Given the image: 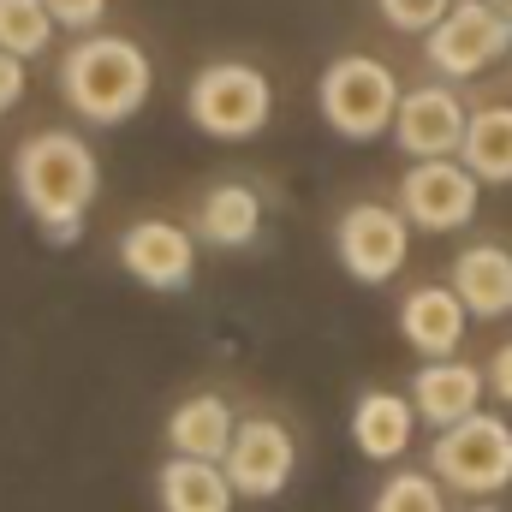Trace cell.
Here are the masks:
<instances>
[{
	"mask_svg": "<svg viewBox=\"0 0 512 512\" xmlns=\"http://www.w3.org/2000/svg\"><path fill=\"white\" fill-rule=\"evenodd\" d=\"M12 191L54 245H72L102 191V167L78 131H36L12 155Z\"/></svg>",
	"mask_w": 512,
	"mask_h": 512,
	"instance_id": "1",
	"label": "cell"
},
{
	"mask_svg": "<svg viewBox=\"0 0 512 512\" xmlns=\"http://www.w3.org/2000/svg\"><path fill=\"white\" fill-rule=\"evenodd\" d=\"M149 90H155V66L131 36H84L60 60V96L90 126H126L149 102Z\"/></svg>",
	"mask_w": 512,
	"mask_h": 512,
	"instance_id": "2",
	"label": "cell"
},
{
	"mask_svg": "<svg viewBox=\"0 0 512 512\" xmlns=\"http://www.w3.org/2000/svg\"><path fill=\"white\" fill-rule=\"evenodd\" d=\"M185 114H191V126L203 131V137L245 143L274 114V84H268V72H256L245 60H215V66H203L191 78Z\"/></svg>",
	"mask_w": 512,
	"mask_h": 512,
	"instance_id": "3",
	"label": "cell"
},
{
	"mask_svg": "<svg viewBox=\"0 0 512 512\" xmlns=\"http://www.w3.org/2000/svg\"><path fill=\"white\" fill-rule=\"evenodd\" d=\"M399 96H405L399 78L387 72L382 60H370V54H346V60H334V66L322 72V84H316L322 120H328V131H340L346 143H370V137L393 131Z\"/></svg>",
	"mask_w": 512,
	"mask_h": 512,
	"instance_id": "4",
	"label": "cell"
},
{
	"mask_svg": "<svg viewBox=\"0 0 512 512\" xmlns=\"http://www.w3.org/2000/svg\"><path fill=\"white\" fill-rule=\"evenodd\" d=\"M429 471L459 495H501L512 483V423L495 411L447 423L429 447Z\"/></svg>",
	"mask_w": 512,
	"mask_h": 512,
	"instance_id": "5",
	"label": "cell"
},
{
	"mask_svg": "<svg viewBox=\"0 0 512 512\" xmlns=\"http://www.w3.org/2000/svg\"><path fill=\"white\" fill-rule=\"evenodd\" d=\"M507 48H512V24L489 0H453L447 18L423 36V60L441 78H477L495 60H507Z\"/></svg>",
	"mask_w": 512,
	"mask_h": 512,
	"instance_id": "6",
	"label": "cell"
},
{
	"mask_svg": "<svg viewBox=\"0 0 512 512\" xmlns=\"http://www.w3.org/2000/svg\"><path fill=\"white\" fill-rule=\"evenodd\" d=\"M477 191H483V179L465 161L429 155V161L405 167V179H399V215L411 227H423V233H459L477 215Z\"/></svg>",
	"mask_w": 512,
	"mask_h": 512,
	"instance_id": "7",
	"label": "cell"
},
{
	"mask_svg": "<svg viewBox=\"0 0 512 512\" xmlns=\"http://www.w3.org/2000/svg\"><path fill=\"white\" fill-rule=\"evenodd\" d=\"M334 251H340V268L352 280L387 286L411 256V221L387 203H352L334 227Z\"/></svg>",
	"mask_w": 512,
	"mask_h": 512,
	"instance_id": "8",
	"label": "cell"
},
{
	"mask_svg": "<svg viewBox=\"0 0 512 512\" xmlns=\"http://www.w3.org/2000/svg\"><path fill=\"white\" fill-rule=\"evenodd\" d=\"M227 477H233V495H245V501H274L286 483H292V471H298V441H292V429L286 423H274V417H245L239 429H233V447H227Z\"/></svg>",
	"mask_w": 512,
	"mask_h": 512,
	"instance_id": "9",
	"label": "cell"
},
{
	"mask_svg": "<svg viewBox=\"0 0 512 512\" xmlns=\"http://www.w3.org/2000/svg\"><path fill=\"white\" fill-rule=\"evenodd\" d=\"M120 268L149 292H185L197 274V233H185L179 221H137L120 233Z\"/></svg>",
	"mask_w": 512,
	"mask_h": 512,
	"instance_id": "10",
	"label": "cell"
},
{
	"mask_svg": "<svg viewBox=\"0 0 512 512\" xmlns=\"http://www.w3.org/2000/svg\"><path fill=\"white\" fill-rule=\"evenodd\" d=\"M465 102L447 90V84H417L399 96V114H393V143L411 155V161H429V155H459L465 143Z\"/></svg>",
	"mask_w": 512,
	"mask_h": 512,
	"instance_id": "11",
	"label": "cell"
},
{
	"mask_svg": "<svg viewBox=\"0 0 512 512\" xmlns=\"http://www.w3.org/2000/svg\"><path fill=\"white\" fill-rule=\"evenodd\" d=\"M483 387L489 376L477 364H459V358H423V370L411 376V405L429 429H447L471 411H483Z\"/></svg>",
	"mask_w": 512,
	"mask_h": 512,
	"instance_id": "12",
	"label": "cell"
},
{
	"mask_svg": "<svg viewBox=\"0 0 512 512\" xmlns=\"http://www.w3.org/2000/svg\"><path fill=\"white\" fill-rule=\"evenodd\" d=\"M465 322H471V310H465V298L453 286H417L399 304V334L423 358H453L459 340H465Z\"/></svg>",
	"mask_w": 512,
	"mask_h": 512,
	"instance_id": "13",
	"label": "cell"
},
{
	"mask_svg": "<svg viewBox=\"0 0 512 512\" xmlns=\"http://www.w3.org/2000/svg\"><path fill=\"white\" fill-rule=\"evenodd\" d=\"M155 501H161V512H233V477L221 459L173 453L155 471Z\"/></svg>",
	"mask_w": 512,
	"mask_h": 512,
	"instance_id": "14",
	"label": "cell"
},
{
	"mask_svg": "<svg viewBox=\"0 0 512 512\" xmlns=\"http://www.w3.org/2000/svg\"><path fill=\"white\" fill-rule=\"evenodd\" d=\"M191 233L203 245H215V251H245V245H256V233H262V197H256L251 185H239V179L209 185L203 203H197Z\"/></svg>",
	"mask_w": 512,
	"mask_h": 512,
	"instance_id": "15",
	"label": "cell"
},
{
	"mask_svg": "<svg viewBox=\"0 0 512 512\" xmlns=\"http://www.w3.org/2000/svg\"><path fill=\"white\" fill-rule=\"evenodd\" d=\"M447 286L465 298L471 316H483V322L507 316L512 310V251H501V245H471V251H459Z\"/></svg>",
	"mask_w": 512,
	"mask_h": 512,
	"instance_id": "16",
	"label": "cell"
},
{
	"mask_svg": "<svg viewBox=\"0 0 512 512\" xmlns=\"http://www.w3.org/2000/svg\"><path fill=\"white\" fill-rule=\"evenodd\" d=\"M233 405L221 393H191L185 405H173L167 417V447L185 453V459H227L233 447Z\"/></svg>",
	"mask_w": 512,
	"mask_h": 512,
	"instance_id": "17",
	"label": "cell"
},
{
	"mask_svg": "<svg viewBox=\"0 0 512 512\" xmlns=\"http://www.w3.org/2000/svg\"><path fill=\"white\" fill-rule=\"evenodd\" d=\"M411 429H417V405L411 399H399V393H364L358 405H352V441H358V453L364 459H399L405 447H411Z\"/></svg>",
	"mask_w": 512,
	"mask_h": 512,
	"instance_id": "18",
	"label": "cell"
},
{
	"mask_svg": "<svg viewBox=\"0 0 512 512\" xmlns=\"http://www.w3.org/2000/svg\"><path fill=\"white\" fill-rule=\"evenodd\" d=\"M459 161L483 179V185H512V108H477L465 120Z\"/></svg>",
	"mask_w": 512,
	"mask_h": 512,
	"instance_id": "19",
	"label": "cell"
},
{
	"mask_svg": "<svg viewBox=\"0 0 512 512\" xmlns=\"http://www.w3.org/2000/svg\"><path fill=\"white\" fill-rule=\"evenodd\" d=\"M54 12L42 6V0H0V48L6 54H18V60H30V54H48V42H54Z\"/></svg>",
	"mask_w": 512,
	"mask_h": 512,
	"instance_id": "20",
	"label": "cell"
},
{
	"mask_svg": "<svg viewBox=\"0 0 512 512\" xmlns=\"http://www.w3.org/2000/svg\"><path fill=\"white\" fill-rule=\"evenodd\" d=\"M370 512H447V501H441V477L429 471H399V477H387L382 495H376V507Z\"/></svg>",
	"mask_w": 512,
	"mask_h": 512,
	"instance_id": "21",
	"label": "cell"
},
{
	"mask_svg": "<svg viewBox=\"0 0 512 512\" xmlns=\"http://www.w3.org/2000/svg\"><path fill=\"white\" fill-rule=\"evenodd\" d=\"M382 6V18L393 30H405V36H429L441 18H447V6L453 0H376Z\"/></svg>",
	"mask_w": 512,
	"mask_h": 512,
	"instance_id": "22",
	"label": "cell"
},
{
	"mask_svg": "<svg viewBox=\"0 0 512 512\" xmlns=\"http://www.w3.org/2000/svg\"><path fill=\"white\" fill-rule=\"evenodd\" d=\"M42 6L54 12V24H60V30H84V36L108 18V0H42Z\"/></svg>",
	"mask_w": 512,
	"mask_h": 512,
	"instance_id": "23",
	"label": "cell"
},
{
	"mask_svg": "<svg viewBox=\"0 0 512 512\" xmlns=\"http://www.w3.org/2000/svg\"><path fill=\"white\" fill-rule=\"evenodd\" d=\"M24 90H30V78H24V60L0 48V114H12V108L24 102Z\"/></svg>",
	"mask_w": 512,
	"mask_h": 512,
	"instance_id": "24",
	"label": "cell"
},
{
	"mask_svg": "<svg viewBox=\"0 0 512 512\" xmlns=\"http://www.w3.org/2000/svg\"><path fill=\"white\" fill-rule=\"evenodd\" d=\"M489 387H495V393L512 405V346H501V352H495V364H489Z\"/></svg>",
	"mask_w": 512,
	"mask_h": 512,
	"instance_id": "25",
	"label": "cell"
},
{
	"mask_svg": "<svg viewBox=\"0 0 512 512\" xmlns=\"http://www.w3.org/2000/svg\"><path fill=\"white\" fill-rule=\"evenodd\" d=\"M489 6H495V12H501V18L512 24V0H489Z\"/></svg>",
	"mask_w": 512,
	"mask_h": 512,
	"instance_id": "26",
	"label": "cell"
},
{
	"mask_svg": "<svg viewBox=\"0 0 512 512\" xmlns=\"http://www.w3.org/2000/svg\"><path fill=\"white\" fill-rule=\"evenodd\" d=\"M471 512H495V507H471Z\"/></svg>",
	"mask_w": 512,
	"mask_h": 512,
	"instance_id": "27",
	"label": "cell"
}]
</instances>
